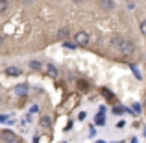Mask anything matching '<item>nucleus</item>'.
Listing matches in <instances>:
<instances>
[{
    "instance_id": "f257e3e1",
    "label": "nucleus",
    "mask_w": 146,
    "mask_h": 143,
    "mask_svg": "<svg viewBox=\"0 0 146 143\" xmlns=\"http://www.w3.org/2000/svg\"><path fill=\"white\" fill-rule=\"evenodd\" d=\"M0 141L2 143H22V140L11 130H2L0 132Z\"/></svg>"
},
{
    "instance_id": "f03ea898",
    "label": "nucleus",
    "mask_w": 146,
    "mask_h": 143,
    "mask_svg": "<svg viewBox=\"0 0 146 143\" xmlns=\"http://www.w3.org/2000/svg\"><path fill=\"white\" fill-rule=\"evenodd\" d=\"M118 52L122 54V56H131L133 52H135V43L129 39H124L120 43V47H118Z\"/></svg>"
},
{
    "instance_id": "7ed1b4c3",
    "label": "nucleus",
    "mask_w": 146,
    "mask_h": 143,
    "mask_svg": "<svg viewBox=\"0 0 146 143\" xmlns=\"http://www.w3.org/2000/svg\"><path fill=\"white\" fill-rule=\"evenodd\" d=\"M89 41H91V36L85 32V30H80V32H76L74 43L78 45V47H85V45H89Z\"/></svg>"
},
{
    "instance_id": "20e7f679",
    "label": "nucleus",
    "mask_w": 146,
    "mask_h": 143,
    "mask_svg": "<svg viewBox=\"0 0 146 143\" xmlns=\"http://www.w3.org/2000/svg\"><path fill=\"white\" fill-rule=\"evenodd\" d=\"M15 95H19V97H24V95H28V91H30V87H28V84H19V86H15Z\"/></svg>"
},
{
    "instance_id": "39448f33",
    "label": "nucleus",
    "mask_w": 146,
    "mask_h": 143,
    "mask_svg": "<svg viewBox=\"0 0 146 143\" xmlns=\"http://www.w3.org/2000/svg\"><path fill=\"white\" fill-rule=\"evenodd\" d=\"M100 7L106 11H113L115 9V2L113 0H100Z\"/></svg>"
},
{
    "instance_id": "423d86ee",
    "label": "nucleus",
    "mask_w": 146,
    "mask_h": 143,
    "mask_svg": "<svg viewBox=\"0 0 146 143\" xmlns=\"http://www.w3.org/2000/svg\"><path fill=\"white\" fill-rule=\"evenodd\" d=\"M122 41H124V37H122V36H113V37H111V41H109V45L113 48H118Z\"/></svg>"
},
{
    "instance_id": "0eeeda50",
    "label": "nucleus",
    "mask_w": 146,
    "mask_h": 143,
    "mask_svg": "<svg viewBox=\"0 0 146 143\" xmlns=\"http://www.w3.org/2000/svg\"><path fill=\"white\" fill-rule=\"evenodd\" d=\"M6 75H7V76H21L22 71H21L19 67H7V69H6Z\"/></svg>"
},
{
    "instance_id": "6e6552de",
    "label": "nucleus",
    "mask_w": 146,
    "mask_h": 143,
    "mask_svg": "<svg viewBox=\"0 0 146 143\" xmlns=\"http://www.w3.org/2000/svg\"><path fill=\"white\" fill-rule=\"evenodd\" d=\"M68 36H70V28H67V26L57 30V37H59V39H67Z\"/></svg>"
},
{
    "instance_id": "1a4fd4ad",
    "label": "nucleus",
    "mask_w": 146,
    "mask_h": 143,
    "mask_svg": "<svg viewBox=\"0 0 146 143\" xmlns=\"http://www.w3.org/2000/svg\"><path fill=\"white\" fill-rule=\"evenodd\" d=\"M39 125L43 126V128H50V126H52V119H50L48 115H43L41 121H39Z\"/></svg>"
},
{
    "instance_id": "9d476101",
    "label": "nucleus",
    "mask_w": 146,
    "mask_h": 143,
    "mask_svg": "<svg viewBox=\"0 0 146 143\" xmlns=\"http://www.w3.org/2000/svg\"><path fill=\"white\" fill-rule=\"evenodd\" d=\"M94 125H98V126L106 125V113H100V111H98V115L94 117Z\"/></svg>"
},
{
    "instance_id": "9b49d317",
    "label": "nucleus",
    "mask_w": 146,
    "mask_h": 143,
    "mask_svg": "<svg viewBox=\"0 0 146 143\" xmlns=\"http://www.w3.org/2000/svg\"><path fill=\"white\" fill-rule=\"evenodd\" d=\"M28 67H30V69H33V71H43V63H41V61H37V60L30 61Z\"/></svg>"
},
{
    "instance_id": "f8f14e48",
    "label": "nucleus",
    "mask_w": 146,
    "mask_h": 143,
    "mask_svg": "<svg viewBox=\"0 0 146 143\" xmlns=\"http://www.w3.org/2000/svg\"><path fill=\"white\" fill-rule=\"evenodd\" d=\"M46 71H48V75H50V76H57V67H56V65L48 63V65H46Z\"/></svg>"
},
{
    "instance_id": "ddd939ff",
    "label": "nucleus",
    "mask_w": 146,
    "mask_h": 143,
    "mask_svg": "<svg viewBox=\"0 0 146 143\" xmlns=\"http://www.w3.org/2000/svg\"><path fill=\"white\" fill-rule=\"evenodd\" d=\"M7 7H9V2H7V0H0V15L6 13Z\"/></svg>"
},
{
    "instance_id": "4468645a",
    "label": "nucleus",
    "mask_w": 146,
    "mask_h": 143,
    "mask_svg": "<svg viewBox=\"0 0 146 143\" xmlns=\"http://www.w3.org/2000/svg\"><path fill=\"white\" fill-rule=\"evenodd\" d=\"M128 111V108H124V106H115L113 108V113L115 115H122V113H126Z\"/></svg>"
},
{
    "instance_id": "2eb2a0df",
    "label": "nucleus",
    "mask_w": 146,
    "mask_h": 143,
    "mask_svg": "<svg viewBox=\"0 0 146 143\" xmlns=\"http://www.w3.org/2000/svg\"><path fill=\"white\" fill-rule=\"evenodd\" d=\"M63 47H65V48H72V50H74V48H78V45H76V43H70V41H65Z\"/></svg>"
},
{
    "instance_id": "dca6fc26",
    "label": "nucleus",
    "mask_w": 146,
    "mask_h": 143,
    "mask_svg": "<svg viewBox=\"0 0 146 143\" xmlns=\"http://www.w3.org/2000/svg\"><path fill=\"white\" fill-rule=\"evenodd\" d=\"M131 71H133V73H135V78H139V80H141V78H143V76H141V73H139V69H137V67H135V65H131Z\"/></svg>"
},
{
    "instance_id": "f3484780",
    "label": "nucleus",
    "mask_w": 146,
    "mask_h": 143,
    "mask_svg": "<svg viewBox=\"0 0 146 143\" xmlns=\"http://www.w3.org/2000/svg\"><path fill=\"white\" fill-rule=\"evenodd\" d=\"M141 34H143V36H146V21L141 22Z\"/></svg>"
},
{
    "instance_id": "a211bd4d",
    "label": "nucleus",
    "mask_w": 146,
    "mask_h": 143,
    "mask_svg": "<svg viewBox=\"0 0 146 143\" xmlns=\"http://www.w3.org/2000/svg\"><path fill=\"white\" fill-rule=\"evenodd\" d=\"M102 93H104V95H106V97H107V99H113V93H111V91H109V89H102Z\"/></svg>"
},
{
    "instance_id": "6ab92c4d",
    "label": "nucleus",
    "mask_w": 146,
    "mask_h": 143,
    "mask_svg": "<svg viewBox=\"0 0 146 143\" xmlns=\"http://www.w3.org/2000/svg\"><path fill=\"white\" fill-rule=\"evenodd\" d=\"M7 121H9V115H0V123H7Z\"/></svg>"
},
{
    "instance_id": "aec40b11",
    "label": "nucleus",
    "mask_w": 146,
    "mask_h": 143,
    "mask_svg": "<svg viewBox=\"0 0 146 143\" xmlns=\"http://www.w3.org/2000/svg\"><path fill=\"white\" fill-rule=\"evenodd\" d=\"M133 110H135V111H137V113H139V111H141V104H137V102H133Z\"/></svg>"
},
{
    "instance_id": "412c9836",
    "label": "nucleus",
    "mask_w": 146,
    "mask_h": 143,
    "mask_svg": "<svg viewBox=\"0 0 146 143\" xmlns=\"http://www.w3.org/2000/svg\"><path fill=\"white\" fill-rule=\"evenodd\" d=\"M89 136H91V138H94V136H96V132H94V126H91V132H89Z\"/></svg>"
},
{
    "instance_id": "4be33fe9",
    "label": "nucleus",
    "mask_w": 146,
    "mask_h": 143,
    "mask_svg": "<svg viewBox=\"0 0 146 143\" xmlns=\"http://www.w3.org/2000/svg\"><path fill=\"white\" fill-rule=\"evenodd\" d=\"M78 117H80V119H85V117H87V113H85V111H80Z\"/></svg>"
},
{
    "instance_id": "5701e85b",
    "label": "nucleus",
    "mask_w": 146,
    "mask_h": 143,
    "mask_svg": "<svg viewBox=\"0 0 146 143\" xmlns=\"http://www.w3.org/2000/svg\"><path fill=\"white\" fill-rule=\"evenodd\" d=\"M129 143H137V138H131V140H129Z\"/></svg>"
},
{
    "instance_id": "b1692460",
    "label": "nucleus",
    "mask_w": 146,
    "mask_h": 143,
    "mask_svg": "<svg viewBox=\"0 0 146 143\" xmlns=\"http://www.w3.org/2000/svg\"><path fill=\"white\" fill-rule=\"evenodd\" d=\"M72 2H74V4H82L83 0H72Z\"/></svg>"
},
{
    "instance_id": "393cba45",
    "label": "nucleus",
    "mask_w": 146,
    "mask_h": 143,
    "mask_svg": "<svg viewBox=\"0 0 146 143\" xmlns=\"http://www.w3.org/2000/svg\"><path fill=\"white\" fill-rule=\"evenodd\" d=\"M2 45H4V37L0 36V47H2Z\"/></svg>"
},
{
    "instance_id": "a878e982",
    "label": "nucleus",
    "mask_w": 146,
    "mask_h": 143,
    "mask_svg": "<svg viewBox=\"0 0 146 143\" xmlns=\"http://www.w3.org/2000/svg\"><path fill=\"white\" fill-rule=\"evenodd\" d=\"M96 143H106V141H100V140H98V141H96Z\"/></svg>"
},
{
    "instance_id": "bb28decb",
    "label": "nucleus",
    "mask_w": 146,
    "mask_h": 143,
    "mask_svg": "<svg viewBox=\"0 0 146 143\" xmlns=\"http://www.w3.org/2000/svg\"><path fill=\"white\" fill-rule=\"evenodd\" d=\"M143 134H144V136H146V128H144V132H143Z\"/></svg>"
},
{
    "instance_id": "cd10ccee",
    "label": "nucleus",
    "mask_w": 146,
    "mask_h": 143,
    "mask_svg": "<svg viewBox=\"0 0 146 143\" xmlns=\"http://www.w3.org/2000/svg\"><path fill=\"white\" fill-rule=\"evenodd\" d=\"M24 2H32V0H24Z\"/></svg>"
},
{
    "instance_id": "c85d7f7f",
    "label": "nucleus",
    "mask_w": 146,
    "mask_h": 143,
    "mask_svg": "<svg viewBox=\"0 0 146 143\" xmlns=\"http://www.w3.org/2000/svg\"><path fill=\"white\" fill-rule=\"evenodd\" d=\"M113 143H120V141H113Z\"/></svg>"
},
{
    "instance_id": "c756f323",
    "label": "nucleus",
    "mask_w": 146,
    "mask_h": 143,
    "mask_svg": "<svg viewBox=\"0 0 146 143\" xmlns=\"http://www.w3.org/2000/svg\"><path fill=\"white\" fill-rule=\"evenodd\" d=\"M63 143H67V141H63Z\"/></svg>"
}]
</instances>
